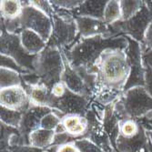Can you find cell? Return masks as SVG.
I'll return each instance as SVG.
<instances>
[{
  "label": "cell",
  "instance_id": "cell-1",
  "mask_svg": "<svg viewBox=\"0 0 152 152\" xmlns=\"http://www.w3.org/2000/svg\"><path fill=\"white\" fill-rule=\"evenodd\" d=\"M128 47L129 40L125 36H96L87 38L79 37L69 48L61 51L72 67L82 68L93 73L95 65L103 52L107 49L126 50Z\"/></svg>",
  "mask_w": 152,
  "mask_h": 152
},
{
  "label": "cell",
  "instance_id": "cell-2",
  "mask_svg": "<svg viewBox=\"0 0 152 152\" xmlns=\"http://www.w3.org/2000/svg\"><path fill=\"white\" fill-rule=\"evenodd\" d=\"M96 87L123 91L130 73L126 50L107 49L100 56L94 67Z\"/></svg>",
  "mask_w": 152,
  "mask_h": 152
},
{
  "label": "cell",
  "instance_id": "cell-3",
  "mask_svg": "<svg viewBox=\"0 0 152 152\" xmlns=\"http://www.w3.org/2000/svg\"><path fill=\"white\" fill-rule=\"evenodd\" d=\"M54 8L55 13L51 18L52 32L47 46L66 50L79 38L77 22L70 11Z\"/></svg>",
  "mask_w": 152,
  "mask_h": 152
},
{
  "label": "cell",
  "instance_id": "cell-4",
  "mask_svg": "<svg viewBox=\"0 0 152 152\" xmlns=\"http://www.w3.org/2000/svg\"><path fill=\"white\" fill-rule=\"evenodd\" d=\"M64 67L62 51L48 46L37 55L34 64L35 74L39 78V82L50 89L61 81Z\"/></svg>",
  "mask_w": 152,
  "mask_h": 152
},
{
  "label": "cell",
  "instance_id": "cell-5",
  "mask_svg": "<svg viewBox=\"0 0 152 152\" xmlns=\"http://www.w3.org/2000/svg\"><path fill=\"white\" fill-rule=\"evenodd\" d=\"M152 23V9H149L143 1L140 10L135 16L125 21H118L110 25L111 37H129L140 44L143 43L146 31Z\"/></svg>",
  "mask_w": 152,
  "mask_h": 152
},
{
  "label": "cell",
  "instance_id": "cell-6",
  "mask_svg": "<svg viewBox=\"0 0 152 152\" xmlns=\"http://www.w3.org/2000/svg\"><path fill=\"white\" fill-rule=\"evenodd\" d=\"M63 60L65 67L61 81L69 91L86 96L91 100L96 86V74L89 73L88 71L82 69V68L72 67L69 62L67 61L66 58L64 56V54Z\"/></svg>",
  "mask_w": 152,
  "mask_h": 152
},
{
  "label": "cell",
  "instance_id": "cell-7",
  "mask_svg": "<svg viewBox=\"0 0 152 152\" xmlns=\"http://www.w3.org/2000/svg\"><path fill=\"white\" fill-rule=\"evenodd\" d=\"M120 101L126 118L137 121L152 113V98L144 87H136L124 91Z\"/></svg>",
  "mask_w": 152,
  "mask_h": 152
},
{
  "label": "cell",
  "instance_id": "cell-8",
  "mask_svg": "<svg viewBox=\"0 0 152 152\" xmlns=\"http://www.w3.org/2000/svg\"><path fill=\"white\" fill-rule=\"evenodd\" d=\"M19 24L21 30H31L38 34L47 42L49 40L52 32V18L30 5L29 1L24 2Z\"/></svg>",
  "mask_w": 152,
  "mask_h": 152
},
{
  "label": "cell",
  "instance_id": "cell-9",
  "mask_svg": "<svg viewBox=\"0 0 152 152\" xmlns=\"http://www.w3.org/2000/svg\"><path fill=\"white\" fill-rule=\"evenodd\" d=\"M1 54L13 58L24 69L35 73L37 56H32L23 48L19 34H10L1 28Z\"/></svg>",
  "mask_w": 152,
  "mask_h": 152
},
{
  "label": "cell",
  "instance_id": "cell-10",
  "mask_svg": "<svg viewBox=\"0 0 152 152\" xmlns=\"http://www.w3.org/2000/svg\"><path fill=\"white\" fill-rule=\"evenodd\" d=\"M127 38L129 40V47L126 49V54L130 66V73L123 92L132 88L145 86V66L142 58V45L129 37H127Z\"/></svg>",
  "mask_w": 152,
  "mask_h": 152
},
{
  "label": "cell",
  "instance_id": "cell-11",
  "mask_svg": "<svg viewBox=\"0 0 152 152\" xmlns=\"http://www.w3.org/2000/svg\"><path fill=\"white\" fill-rule=\"evenodd\" d=\"M91 100L86 96L66 90L64 96L56 99L53 109H57L63 115H77L85 117L90 107Z\"/></svg>",
  "mask_w": 152,
  "mask_h": 152
},
{
  "label": "cell",
  "instance_id": "cell-12",
  "mask_svg": "<svg viewBox=\"0 0 152 152\" xmlns=\"http://www.w3.org/2000/svg\"><path fill=\"white\" fill-rule=\"evenodd\" d=\"M1 107L24 112L30 107L29 96L23 86L2 88L0 91Z\"/></svg>",
  "mask_w": 152,
  "mask_h": 152
},
{
  "label": "cell",
  "instance_id": "cell-13",
  "mask_svg": "<svg viewBox=\"0 0 152 152\" xmlns=\"http://www.w3.org/2000/svg\"><path fill=\"white\" fill-rule=\"evenodd\" d=\"M51 110L52 108L49 107L30 105V107L23 112V117L18 130L27 145H28V135L32 131L40 128L41 119Z\"/></svg>",
  "mask_w": 152,
  "mask_h": 152
},
{
  "label": "cell",
  "instance_id": "cell-14",
  "mask_svg": "<svg viewBox=\"0 0 152 152\" xmlns=\"http://www.w3.org/2000/svg\"><path fill=\"white\" fill-rule=\"evenodd\" d=\"M79 37L87 38L96 36L111 37L110 26L103 19L91 18H76Z\"/></svg>",
  "mask_w": 152,
  "mask_h": 152
},
{
  "label": "cell",
  "instance_id": "cell-15",
  "mask_svg": "<svg viewBox=\"0 0 152 152\" xmlns=\"http://www.w3.org/2000/svg\"><path fill=\"white\" fill-rule=\"evenodd\" d=\"M29 96L30 104L37 107H46L53 109L56 98L53 96L51 89L42 83L35 85L23 86Z\"/></svg>",
  "mask_w": 152,
  "mask_h": 152
},
{
  "label": "cell",
  "instance_id": "cell-16",
  "mask_svg": "<svg viewBox=\"0 0 152 152\" xmlns=\"http://www.w3.org/2000/svg\"><path fill=\"white\" fill-rule=\"evenodd\" d=\"M147 140L146 132L143 127L140 126L139 133L133 137L127 139L119 135L116 145L121 152H149Z\"/></svg>",
  "mask_w": 152,
  "mask_h": 152
},
{
  "label": "cell",
  "instance_id": "cell-17",
  "mask_svg": "<svg viewBox=\"0 0 152 152\" xmlns=\"http://www.w3.org/2000/svg\"><path fill=\"white\" fill-rule=\"evenodd\" d=\"M107 0H95L84 1L77 9L70 11L72 16L76 18H91L96 19H103L105 7Z\"/></svg>",
  "mask_w": 152,
  "mask_h": 152
},
{
  "label": "cell",
  "instance_id": "cell-18",
  "mask_svg": "<svg viewBox=\"0 0 152 152\" xmlns=\"http://www.w3.org/2000/svg\"><path fill=\"white\" fill-rule=\"evenodd\" d=\"M19 36L23 48L32 56H37L47 48V41L31 30L23 29L19 32Z\"/></svg>",
  "mask_w": 152,
  "mask_h": 152
},
{
  "label": "cell",
  "instance_id": "cell-19",
  "mask_svg": "<svg viewBox=\"0 0 152 152\" xmlns=\"http://www.w3.org/2000/svg\"><path fill=\"white\" fill-rule=\"evenodd\" d=\"M61 124L66 132L73 139L83 137L88 130V121L85 117L77 115H66L61 118Z\"/></svg>",
  "mask_w": 152,
  "mask_h": 152
},
{
  "label": "cell",
  "instance_id": "cell-20",
  "mask_svg": "<svg viewBox=\"0 0 152 152\" xmlns=\"http://www.w3.org/2000/svg\"><path fill=\"white\" fill-rule=\"evenodd\" d=\"M55 134L56 133L53 130L39 128L28 135V146L38 149H44L52 147Z\"/></svg>",
  "mask_w": 152,
  "mask_h": 152
},
{
  "label": "cell",
  "instance_id": "cell-21",
  "mask_svg": "<svg viewBox=\"0 0 152 152\" xmlns=\"http://www.w3.org/2000/svg\"><path fill=\"white\" fill-rule=\"evenodd\" d=\"M122 94L123 91L107 88L96 87L91 101L98 103L103 107H107L108 105L115 103L122 96Z\"/></svg>",
  "mask_w": 152,
  "mask_h": 152
},
{
  "label": "cell",
  "instance_id": "cell-22",
  "mask_svg": "<svg viewBox=\"0 0 152 152\" xmlns=\"http://www.w3.org/2000/svg\"><path fill=\"white\" fill-rule=\"evenodd\" d=\"M24 3L22 1H1L0 10L1 18L5 20H14L20 18Z\"/></svg>",
  "mask_w": 152,
  "mask_h": 152
},
{
  "label": "cell",
  "instance_id": "cell-23",
  "mask_svg": "<svg viewBox=\"0 0 152 152\" xmlns=\"http://www.w3.org/2000/svg\"><path fill=\"white\" fill-rule=\"evenodd\" d=\"M22 76L17 72L8 68L1 67L0 69V88H7L16 86H23Z\"/></svg>",
  "mask_w": 152,
  "mask_h": 152
},
{
  "label": "cell",
  "instance_id": "cell-24",
  "mask_svg": "<svg viewBox=\"0 0 152 152\" xmlns=\"http://www.w3.org/2000/svg\"><path fill=\"white\" fill-rule=\"evenodd\" d=\"M103 20L109 26L121 20V8L119 1H116V0L107 1L104 11Z\"/></svg>",
  "mask_w": 152,
  "mask_h": 152
},
{
  "label": "cell",
  "instance_id": "cell-25",
  "mask_svg": "<svg viewBox=\"0 0 152 152\" xmlns=\"http://www.w3.org/2000/svg\"><path fill=\"white\" fill-rule=\"evenodd\" d=\"M0 111H1V114H0L1 123L15 129L19 128L23 117V112L16 111V110H12L4 107H1Z\"/></svg>",
  "mask_w": 152,
  "mask_h": 152
},
{
  "label": "cell",
  "instance_id": "cell-26",
  "mask_svg": "<svg viewBox=\"0 0 152 152\" xmlns=\"http://www.w3.org/2000/svg\"><path fill=\"white\" fill-rule=\"evenodd\" d=\"M140 129V125L133 118H126L120 121L119 133L123 137H127V139L133 137L139 133Z\"/></svg>",
  "mask_w": 152,
  "mask_h": 152
},
{
  "label": "cell",
  "instance_id": "cell-27",
  "mask_svg": "<svg viewBox=\"0 0 152 152\" xmlns=\"http://www.w3.org/2000/svg\"><path fill=\"white\" fill-rule=\"evenodd\" d=\"M121 8V20L125 21L135 16L143 5V1H119Z\"/></svg>",
  "mask_w": 152,
  "mask_h": 152
},
{
  "label": "cell",
  "instance_id": "cell-28",
  "mask_svg": "<svg viewBox=\"0 0 152 152\" xmlns=\"http://www.w3.org/2000/svg\"><path fill=\"white\" fill-rule=\"evenodd\" d=\"M61 123V118L52 109L50 112L46 114L40 122V128L55 131L58 125Z\"/></svg>",
  "mask_w": 152,
  "mask_h": 152
},
{
  "label": "cell",
  "instance_id": "cell-29",
  "mask_svg": "<svg viewBox=\"0 0 152 152\" xmlns=\"http://www.w3.org/2000/svg\"><path fill=\"white\" fill-rule=\"evenodd\" d=\"M73 143L77 146L79 152H105L92 141L88 139H84V137L75 140Z\"/></svg>",
  "mask_w": 152,
  "mask_h": 152
},
{
  "label": "cell",
  "instance_id": "cell-30",
  "mask_svg": "<svg viewBox=\"0 0 152 152\" xmlns=\"http://www.w3.org/2000/svg\"><path fill=\"white\" fill-rule=\"evenodd\" d=\"M0 60H1V67H5V68H8V69L14 70V71H17L21 76L31 73L29 71L24 69V68L22 66H20L13 58L6 56V55L1 54V56H0Z\"/></svg>",
  "mask_w": 152,
  "mask_h": 152
},
{
  "label": "cell",
  "instance_id": "cell-31",
  "mask_svg": "<svg viewBox=\"0 0 152 152\" xmlns=\"http://www.w3.org/2000/svg\"><path fill=\"white\" fill-rule=\"evenodd\" d=\"M54 7L64 9L66 11H73L77 9L84 1L81 0H54L50 1Z\"/></svg>",
  "mask_w": 152,
  "mask_h": 152
},
{
  "label": "cell",
  "instance_id": "cell-32",
  "mask_svg": "<svg viewBox=\"0 0 152 152\" xmlns=\"http://www.w3.org/2000/svg\"><path fill=\"white\" fill-rule=\"evenodd\" d=\"M29 4L39 9L40 11L44 12L50 18L53 17L55 13V8L50 1H29Z\"/></svg>",
  "mask_w": 152,
  "mask_h": 152
},
{
  "label": "cell",
  "instance_id": "cell-33",
  "mask_svg": "<svg viewBox=\"0 0 152 152\" xmlns=\"http://www.w3.org/2000/svg\"><path fill=\"white\" fill-rule=\"evenodd\" d=\"M66 90H67V88H66V87L65 86V84H64L62 81L58 82L57 84H55L51 88V92H52L53 96L56 99L61 98L62 96L65 95V93L66 92Z\"/></svg>",
  "mask_w": 152,
  "mask_h": 152
},
{
  "label": "cell",
  "instance_id": "cell-34",
  "mask_svg": "<svg viewBox=\"0 0 152 152\" xmlns=\"http://www.w3.org/2000/svg\"><path fill=\"white\" fill-rule=\"evenodd\" d=\"M141 45H142L143 51L144 50H152V23L148 27L146 34H145L144 41Z\"/></svg>",
  "mask_w": 152,
  "mask_h": 152
},
{
  "label": "cell",
  "instance_id": "cell-35",
  "mask_svg": "<svg viewBox=\"0 0 152 152\" xmlns=\"http://www.w3.org/2000/svg\"><path fill=\"white\" fill-rule=\"evenodd\" d=\"M147 92L152 98V70L145 66V86Z\"/></svg>",
  "mask_w": 152,
  "mask_h": 152
},
{
  "label": "cell",
  "instance_id": "cell-36",
  "mask_svg": "<svg viewBox=\"0 0 152 152\" xmlns=\"http://www.w3.org/2000/svg\"><path fill=\"white\" fill-rule=\"evenodd\" d=\"M55 152H79V150L73 142H69L58 147H55Z\"/></svg>",
  "mask_w": 152,
  "mask_h": 152
},
{
  "label": "cell",
  "instance_id": "cell-37",
  "mask_svg": "<svg viewBox=\"0 0 152 152\" xmlns=\"http://www.w3.org/2000/svg\"><path fill=\"white\" fill-rule=\"evenodd\" d=\"M143 65L152 70V50L143 51Z\"/></svg>",
  "mask_w": 152,
  "mask_h": 152
},
{
  "label": "cell",
  "instance_id": "cell-38",
  "mask_svg": "<svg viewBox=\"0 0 152 152\" xmlns=\"http://www.w3.org/2000/svg\"><path fill=\"white\" fill-rule=\"evenodd\" d=\"M12 152H43L42 149L32 148L30 146H17L12 148Z\"/></svg>",
  "mask_w": 152,
  "mask_h": 152
}]
</instances>
